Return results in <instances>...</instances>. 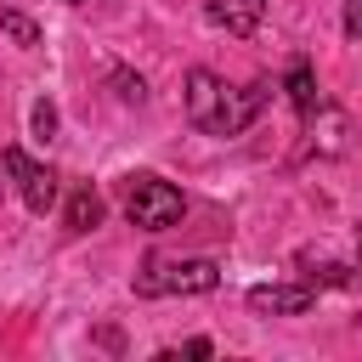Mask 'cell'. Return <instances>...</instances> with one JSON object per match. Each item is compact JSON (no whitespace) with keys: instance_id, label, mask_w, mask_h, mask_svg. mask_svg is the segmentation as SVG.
Segmentation results:
<instances>
[{"instance_id":"1","label":"cell","mask_w":362,"mask_h":362,"mask_svg":"<svg viewBox=\"0 0 362 362\" xmlns=\"http://www.w3.org/2000/svg\"><path fill=\"white\" fill-rule=\"evenodd\" d=\"M266 90H272L266 79H255L249 90H232L221 74L192 68V74H187V119H192L198 130H209V136H243V130L255 124Z\"/></svg>"},{"instance_id":"2","label":"cell","mask_w":362,"mask_h":362,"mask_svg":"<svg viewBox=\"0 0 362 362\" xmlns=\"http://www.w3.org/2000/svg\"><path fill=\"white\" fill-rule=\"evenodd\" d=\"M124 215H130V226H141V232H170V226L187 215V204H181V192H175L170 181L136 175L130 192H124Z\"/></svg>"},{"instance_id":"3","label":"cell","mask_w":362,"mask_h":362,"mask_svg":"<svg viewBox=\"0 0 362 362\" xmlns=\"http://www.w3.org/2000/svg\"><path fill=\"white\" fill-rule=\"evenodd\" d=\"M215 283H221L215 260H147L136 294H209Z\"/></svg>"},{"instance_id":"4","label":"cell","mask_w":362,"mask_h":362,"mask_svg":"<svg viewBox=\"0 0 362 362\" xmlns=\"http://www.w3.org/2000/svg\"><path fill=\"white\" fill-rule=\"evenodd\" d=\"M0 164H6V175H17V192H23V204H28L34 215H45V209L57 204V175H51L45 164H34L23 147H6Z\"/></svg>"},{"instance_id":"5","label":"cell","mask_w":362,"mask_h":362,"mask_svg":"<svg viewBox=\"0 0 362 362\" xmlns=\"http://www.w3.org/2000/svg\"><path fill=\"white\" fill-rule=\"evenodd\" d=\"M311 300H317L311 283H255L249 288L255 317H300V311H311Z\"/></svg>"},{"instance_id":"6","label":"cell","mask_w":362,"mask_h":362,"mask_svg":"<svg viewBox=\"0 0 362 362\" xmlns=\"http://www.w3.org/2000/svg\"><path fill=\"white\" fill-rule=\"evenodd\" d=\"M260 17H266V0H215L209 6V23L226 34H255Z\"/></svg>"},{"instance_id":"7","label":"cell","mask_w":362,"mask_h":362,"mask_svg":"<svg viewBox=\"0 0 362 362\" xmlns=\"http://www.w3.org/2000/svg\"><path fill=\"white\" fill-rule=\"evenodd\" d=\"M102 226V192L96 187H74L68 192V232H90Z\"/></svg>"},{"instance_id":"8","label":"cell","mask_w":362,"mask_h":362,"mask_svg":"<svg viewBox=\"0 0 362 362\" xmlns=\"http://www.w3.org/2000/svg\"><path fill=\"white\" fill-rule=\"evenodd\" d=\"M288 96H294L300 119H317V113H322V90H317V79H311V68H305V62L288 74Z\"/></svg>"},{"instance_id":"9","label":"cell","mask_w":362,"mask_h":362,"mask_svg":"<svg viewBox=\"0 0 362 362\" xmlns=\"http://www.w3.org/2000/svg\"><path fill=\"white\" fill-rule=\"evenodd\" d=\"M0 28H6L17 45H40V28H34V17H23V11H11V6L0 11Z\"/></svg>"},{"instance_id":"10","label":"cell","mask_w":362,"mask_h":362,"mask_svg":"<svg viewBox=\"0 0 362 362\" xmlns=\"http://www.w3.org/2000/svg\"><path fill=\"white\" fill-rule=\"evenodd\" d=\"M34 136H40V141L57 136V107H51V102H34Z\"/></svg>"},{"instance_id":"11","label":"cell","mask_w":362,"mask_h":362,"mask_svg":"<svg viewBox=\"0 0 362 362\" xmlns=\"http://www.w3.org/2000/svg\"><path fill=\"white\" fill-rule=\"evenodd\" d=\"M113 85H119V96H124V102H141V79H136V74L113 68Z\"/></svg>"},{"instance_id":"12","label":"cell","mask_w":362,"mask_h":362,"mask_svg":"<svg viewBox=\"0 0 362 362\" xmlns=\"http://www.w3.org/2000/svg\"><path fill=\"white\" fill-rule=\"evenodd\" d=\"M209 351H215L209 339H187L181 351H164V362H175V356H209Z\"/></svg>"},{"instance_id":"13","label":"cell","mask_w":362,"mask_h":362,"mask_svg":"<svg viewBox=\"0 0 362 362\" xmlns=\"http://www.w3.org/2000/svg\"><path fill=\"white\" fill-rule=\"evenodd\" d=\"M345 34L362 40V0H345Z\"/></svg>"},{"instance_id":"14","label":"cell","mask_w":362,"mask_h":362,"mask_svg":"<svg viewBox=\"0 0 362 362\" xmlns=\"http://www.w3.org/2000/svg\"><path fill=\"white\" fill-rule=\"evenodd\" d=\"M356 260H362V232H356Z\"/></svg>"},{"instance_id":"15","label":"cell","mask_w":362,"mask_h":362,"mask_svg":"<svg viewBox=\"0 0 362 362\" xmlns=\"http://www.w3.org/2000/svg\"><path fill=\"white\" fill-rule=\"evenodd\" d=\"M68 6H85V0H68Z\"/></svg>"}]
</instances>
